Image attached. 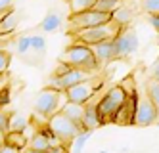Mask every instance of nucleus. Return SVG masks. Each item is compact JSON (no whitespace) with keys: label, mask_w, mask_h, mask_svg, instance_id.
Returning <instances> with one entry per match:
<instances>
[{"label":"nucleus","mask_w":159,"mask_h":153,"mask_svg":"<svg viewBox=\"0 0 159 153\" xmlns=\"http://www.w3.org/2000/svg\"><path fill=\"white\" fill-rule=\"evenodd\" d=\"M58 60L61 63L71 65V67L84 69L88 73H96L100 69V63L96 60L92 48H90L88 44H84V42H79V40L75 44H71V46H67V48L60 54Z\"/></svg>","instance_id":"1"},{"label":"nucleus","mask_w":159,"mask_h":153,"mask_svg":"<svg viewBox=\"0 0 159 153\" xmlns=\"http://www.w3.org/2000/svg\"><path fill=\"white\" fill-rule=\"evenodd\" d=\"M63 101H67L65 90H58V88H52V86L44 88V90H40V94L35 100V115L42 117V119L48 123V119L54 113L61 111Z\"/></svg>","instance_id":"2"},{"label":"nucleus","mask_w":159,"mask_h":153,"mask_svg":"<svg viewBox=\"0 0 159 153\" xmlns=\"http://www.w3.org/2000/svg\"><path fill=\"white\" fill-rule=\"evenodd\" d=\"M125 100H127V88L123 84L111 86L104 96L98 100V109H100L104 124L115 123V117H117V113L121 109V105L125 103Z\"/></svg>","instance_id":"3"},{"label":"nucleus","mask_w":159,"mask_h":153,"mask_svg":"<svg viewBox=\"0 0 159 153\" xmlns=\"http://www.w3.org/2000/svg\"><path fill=\"white\" fill-rule=\"evenodd\" d=\"M123 29L121 23H117L115 19H109L106 23H100V25L94 27H88V29H81V31H75V38L79 42H84V44H96L102 40H107V38H115L119 31Z\"/></svg>","instance_id":"4"},{"label":"nucleus","mask_w":159,"mask_h":153,"mask_svg":"<svg viewBox=\"0 0 159 153\" xmlns=\"http://www.w3.org/2000/svg\"><path fill=\"white\" fill-rule=\"evenodd\" d=\"M46 128H48V130H50L56 138L61 140L63 146H65V149H69V146H71V142H73V138L83 130V128L79 126L75 121H71L63 111L54 113L50 119H48V123H46Z\"/></svg>","instance_id":"5"},{"label":"nucleus","mask_w":159,"mask_h":153,"mask_svg":"<svg viewBox=\"0 0 159 153\" xmlns=\"http://www.w3.org/2000/svg\"><path fill=\"white\" fill-rule=\"evenodd\" d=\"M102 84H104V77L98 75V77H88L81 82H77V84L69 86L65 90L67 94V100L71 101H79V103H86L88 100L94 98V94H98L102 90Z\"/></svg>","instance_id":"6"},{"label":"nucleus","mask_w":159,"mask_h":153,"mask_svg":"<svg viewBox=\"0 0 159 153\" xmlns=\"http://www.w3.org/2000/svg\"><path fill=\"white\" fill-rule=\"evenodd\" d=\"M88 77H92V73L84 71V69H77V67H71L67 63H61L60 61V67L56 69L54 77L50 79V86L52 88H58V90H67L69 86L77 84Z\"/></svg>","instance_id":"7"},{"label":"nucleus","mask_w":159,"mask_h":153,"mask_svg":"<svg viewBox=\"0 0 159 153\" xmlns=\"http://www.w3.org/2000/svg\"><path fill=\"white\" fill-rule=\"evenodd\" d=\"M109 19H111L109 11H102L98 8H90L86 11H81V14H71L69 19H67V27H69L71 33H75V31H81V29H88V27L100 25V23H106Z\"/></svg>","instance_id":"8"},{"label":"nucleus","mask_w":159,"mask_h":153,"mask_svg":"<svg viewBox=\"0 0 159 153\" xmlns=\"http://www.w3.org/2000/svg\"><path fill=\"white\" fill-rule=\"evenodd\" d=\"M134 124L136 126H150L157 124V109L148 96V92L136 96V111H134Z\"/></svg>","instance_id":"9"},{"label":"nucleus","mask_w":159,"mask_h":153,"mask_svg":"<svg viewBox=\"0 0 159 153\" xmlns=\"http://www.w3.org/2000/svg\"><path fill=\"white\" fill-rule=\"evenodd\" d=\"M138 34H136L134 29L130 27H123L119 31V34L115 37V56L117 60H123V57L132 56L136 50H138Z\"/></svg>","instance_id":"10"},{"label":"nucleus","mask_w":159,"mask_h":153,"mask_svg":"<svg viewBox=\"0 0 159 153\" xmlns=\"http://www.w3.org/2000/svg\"><path fill=\"white\" fill-rule=\"evenodd\" d=\"M88 46L92 48L100 67H104L109 61L117 60V56H115V38H107V40H102V42H96V44H88Z\"/></svg>","instance_id":"11"},{"label":"nucleus","mask_w":159,"mask_h":153,"mask_svg":"<svg viewBox=\"0 0 159 153\" xmlns=\"http://www.w3.org/2000/svg\"><path fill=\"white\" fill-rule=\"evenodd\" d=\"M104 126V121H102V115H100V109H98V100L92 101L88 100L84 103V119H83V128L84 130H96V128Z\"/></svg>","instance_id":"12"},{"label":"nucleus","mask_w":159,"mask_h":153,"mask_svg":"<svg viewBox=\"0 0 159 153\" xmlns=\"http://www.w3.org/2000/svg\"><path fill=\"white\" fill-rule=\"evenodd\" d=\"M44 52H46V38L42 34H31V50L25 56V61L35 63V60H42Z\"/></svg>","instance_id":"13"},{"label":"nucleus","mask_w":159,"mask_h":153,"mask_svg":"<svg viewBox=\"0 0 159 153\" xmlns=\"http://www.w3.org/2000/svg\"><path fill=\"white\" fill-rule=\"evenodd\" d=\"M61 111L69 117L71 121H75L79 126L83 128V119H84V103H79V101H71V100H67L63 103V107Z\"/></svg>","instance_id":"14"},{"label":"nucleus","mask_w":159,"mask_h":153,"mask_svg":"<svg viewBox=\"0 0 159 153\" xmlns=\"http://www.w3.org/2000/svg\"><path fill=\"white\" fill-rule=\"evenodd\" d=\"M27 146H29V149H33V151H48V149H52L48 132H35V134L31 136V140H29Z\"/></svg>","instance_id":"15"},{"label":"nucleus","mask_w":159,"mask_h":153,"mask_svg":"<svg viewBox=\"0 0 159 153\" xmlns=\"http://www.w3.org/2000/svg\"><path fill=\"white\" fill-rule=\"evenodd\" d=\"M17 23H19V14L14 10H10L4 16V19L0 21V33L2 34H14V31L17 29Z\"/></svg>","instance_id":"16"},{"label":"nucleus","mask_w":159,"mask_h":153,"mask_svg":"<svg viewBox=\"0 0 159 153\" xmlns=\"http://www.w3.org/2000/svg\"><path fill=\"white\" fill-rule=\"evenodd\" d=\"M6 142L10 146L17 147V149H23L29 144V138L25 136V132H21V130H8L6 132Z\"/></svg>","instance_id":"17"},{"label":"nucleus","mask_w":159,"mask_h":153,"mask_svg":"<svg viewBox=\"0 0 159 153\" xmlns=\"http://www.w3.org/2000/svg\"><path fill=\"white\" fill-rule=\"evenodd\" d=\"M146 92H148V96L152 98L155 109H157V123H159V79H155V77L148 79V82H146Z\"/></svg>","instance_id":"18"},{"label":"nucleus","mask_w":159,"mask_h":153,"mask_svg":"<svg viewBox=\"0 0 159 153\" xmlns=\"http://www.w3.org/2000/svg\"><path fill=\"white\" fill-rule=\"evenodd\" d=\"M60 25H61V16L56 14V11L48 14L46 17L40 21V29H42L44 33H54V31H58Z\"/></svg>","instance_id":"19"},{"label":"nucleus","mask_w":159,"mask_h":153,"mask_svg":"<svg viewBox=\"0 0 159 153\" xmlns=\"http://www.w3.org/2000/svg\"><path fill=\"white\" fill-rule=\"evenodd\" d=\"M111 17L113 19H115L117 23H121V25L123 27H127L129 25V23L134 19V11L130 10V8H125V6H119L115 11H113V14H111Z\"/></svg>","instance_id":"20"},{"label":"nucleus","mask_w":159,"mask_h":153,"mask_svg":"<svg viewBox=\"0 0 159 153\" xmlns=\"http://www.w3.org/2000/svg\"><path fill=\"white\" fill-rule=\"evenodd\" d=\"M27 126H29V119L25 115H21V113H12V115H10L8 130H21V132H25Z\"/></svg>","instance_id":"21"},{"label":"nucleus","mask_w":159,"mask_h":153,"mask_svg":"<svg viewBox=\"0 0 159 153\" xmlns=\"http://www.w3.org/2000/svg\"><path fill=\"white\" fill-rule=\"evenodd\" d=\"M96 6V0H69V11L71 14H81Z\"/></svg>","instance_id":"22"},{"label":"nucleus","mask_w":159,"mask_h":153,"mask_svg":"<svg viewBox=\"0 0 159 153\" xmlns=\"http://www.w3.org/2000/svg\"><path fill=\"white\" fill-rule=\"evenodd\" d=\"M88 138H90V130H84V128H83V130L73 138V142H71L69 149H71V151H79V149H83V147L86 146V142H88Z\"/></svg>","instance_id":"23"},{"label":"nucleus","mask_w":159,"mask_h":153,"mask_svg":"<svg viewBox=\"0 0 159 153\" xmlns=\"http://www.w3.org/2000/svg\"><path fill=\"white\" fill-rule=\"evenodd\" d=\"M119 6H123L121 0H96V6L94 8H98L102 11H109V14H113Z\"/></svg>","instance_id":"24"},{"label":"nucleus","mask_w":159,"mask_h":153,"mask_svg":"<svg viewBox=\"0 0 159 153\" xmlns=\"http://www.w3.org/2000/svg\"><path fill=\"white\" fill-rule=\"evenodd\" d=\"M17 52H19V56H27L29 54V50H31V34H21V37L17 38Z\"/></svg>","instance_id":"25"},{"label":"nucleus","mask_w":159,"mask_h":153,"mask_svg":"<svg viewBox=\"0 0 159 153\" xmlns=\"http://www.w3.org/2000/svg\"><path fill=\"white\" fill-rule=\"evenodd\" d=\"M10 63H12V54L4 48H0V73H8Z\"/></svg>","instance_id":"26"},{"label":"nucleus","mask_w":159,"mask_h":153,"mask_svg":"<svg viewBox=\"0 0 159 153\" xmlns=\"http://www.w3.org/2000/svg\"><path fill=\"white\" fill-rule=\"evenodd\" d=\"M140 6L146 14H159V0H140Z\"/></svg>","instance_id":"27"},{"label":"nucleus","mask_w":159,"mask_h":153,"mask_svg":"<svg viewBox=\"0 0 159 153\" xmlns=\"http://www.w3.org/2000/svg\"><path fill=\"white\" fill-rule=\"evenodd\" d=\"M8 124H10V113L0 109V128H2L4 132H8Z\"/></svg>","instance_id":"28"},{"label":"nucleus","mask_w":159,"mask_h":153,"mask_svg":"<svg viewBox=\"0 0 159 153\" xmlns=\"http://www.w3.org/2000/svg\"><path fill=\"white\" fill-rule=\"evenodd\" d=\"M148 21H150V25L159 33V14H148Z\"/></svg>","instance_id":"29"},{"label":"nucleus","mask_w":159,"mask_h":153,"mask_svg":"<svg viewBox=\"0 0 159 153\" xmlns=\"http://www.w3.org/2000/svg\"><path fill=\"white\" fill-rule=\"evenodd\" d=\"M14 4H16V0H0V10L8 11V10L14 8Z\"/></svg>","instance_id":"30"},{"label":"nucleus","mask_w":159,"mask_h":153,"mask_svg":"<svg viewBox=\"0 0 159 153\" xmlns=\"http://www.w3.org/2000/svg\"><path fill=\"white\" fill-rule=\"evenodd\" d=\"M8 88V75L6 73H0V94Z\"/></svg>","instance_id":"31"},{"label":"nucleus","mask_w":159,"mask_h":153,"mask_svg":"<svg viewBox=\"0 0 159 153\" xmlns=\"http://www.w3.org/2000/svg\"><path fill=\"white\" fill-rule=\"evenodd\" d=\"M152 77L159 79V61H155V63H153V67H152Z\"/></svg>","instance_id":"32"},{"label":"nucleus","mask_w":159,"mask_h":153,"mask_svg":"<svg viewBox=\"0 0 159 153\" xmlns=\"http://www.w3.org/2000/svg\"><path fill=\"white\" fill-rule=\"evenodd\" d=\"M10 38H12V34H2V33H0V44H4V42L10 40Z\"/></svg>","instance_id":"33"},{"label":"nucleus","mask_w":159,"mask_h":153,"mask_svg":"<svg viewBox=\"0 0 159 153\" xmlns=\"http://www.w3.org/2000/svg\"><path fill=\"white\" fill-rule=\"evenodd\" d=\"M4 142H6V132L2 130V128H0V146H2Z\"/></svg>","instance_id":"34"},{"label":"nucleus","mask_w":159,"mask_h":153,"mask_svg":"<svg viewBox=\"0 0 159 153\" xmlns=\"http://www.w3.org/2000/svg\"><path fill=\"white\" fill-rule=\"evenodd\" d=\"M8 11H10V10H8ZM8 11H4V10H0V21H2V19H4V16L8 14Z\"/></svg>","instance_id":"35"}]
</instances>
